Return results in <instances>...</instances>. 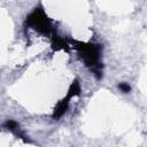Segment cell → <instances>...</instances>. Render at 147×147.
<instances>
[{"mask_svg":"<svg viewBox=\"0 0 147 147\" xmlns=\"http://www.w3.org/2000/svg\"><path fill=\"white\" fill-rule=\"evenodd\" d=\"M82 51H83V55H84V59L87 65H96L99 61L100 47L95 45H88V46H83Z\"/></svg>","mask_w":147,"mask_h":147,"instance_id":"obj_1","label":"cell"},{"mask_svg":"<svg viewBox=\"0 0 147 147\" xmlns=\"http://www.w3.org/2000/svg\"><path fill=\"white\" fill-rule=\"evenodd\" d=\"M119 87H121V88H122L124 92H127V91L130 90V86H127V85H124V84H122Z\"/></svg>","mask_w":147,"mask_h":147,"instance_id":"obj_2","label":"cell"}]
</instances>
